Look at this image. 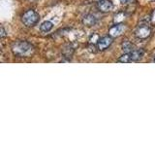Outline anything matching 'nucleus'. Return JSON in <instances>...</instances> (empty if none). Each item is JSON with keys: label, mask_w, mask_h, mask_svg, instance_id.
<instances>
[{"label": "nucleus", "mask_w": 155, "mask_h": 146, "mask_svg": "<svg viewBox=\"0 0 155 146\" xmlns=\"http://www.w3.org/2000/svg\"><path fill=\"white\" fill-rule=\"evenodd\" d=\"M129 1H130V0H120V2L122 4H127Z\"/></svg>", "instance_id": "obj_16"}, {"label": "nucleus", "mask_w": 155, "mask_h": 146, "mask_svg": "<svg viewBox=\"0 0 155 146\" xmlns=\"http://www.w3.org/2000/svg\"><path fill=\"white\" fill-rule=\"evenodd\" d=\"M97 7L101 12H110L114 8V4L110 0H100L97 4Z\"/></svg>", "instance_id": "obj_6"}, {"label": "nucleus", "mask_w": 155, "mask_h": 146, "mask_svg": "<svg viewBox=\"0 0 155 146\" xmlns=\"http://www.w3.org/2000/svg\"><path fill=\"white\" fill-rule=\"evenodd\" d=\"M39 19V14L34 11V10H27V11L22 15L21 17V21L23 24L27 27H32L38 23Z\"/></svg>", "instance_id": "obj_2"}, {"label": "nucleus", "mask_w": 155, "mask_h": 146, "mask_svg": "<svg viewBox=\"0 0 155 146\" xmlns=\"http://www.w3.org/2000/svg\"><path fill=\"white\" fill-rule=\"evenodd\" d=\"M52 27H53V23L50 21H46L40 26V30L42 32H48L51 30Z\"/></svg>", "instance_id": "obj_10"}, {"label": "nucleus", "mask_w": 155, "mask_h": 146, "mask_svg": "<svg viewBox=\"0 0 155 146\" xmlns=\"http://www.w3.org/2000/svg\"><path fill=\"white\" fill-rule=\"evenodd\" d=\"M150 23L152 24H155V9L151 12V15H150Z\"/></svg>", "instance_id": "obj_14"}, {"label": "nucleus", "mask_w": 155, "mask_h": 146, "mask_svg": "<svg viewBox=\"0 0 155 146\" xmlns=\"http://www.w3.org/2000/svg\"><path fill=\"white\" fill-rule=\"evenodd\" d=\"M11 51L17 57H30L35 52V48L27 41L18 40L12 43Z\"/></svg>", "instance_id": "obj_1"}, {"label": "nucleus", "mask_w": 155, "mask_h": 146, "mask_svg": "<svg viewBox=\"0 0 155 146\" xmlns=\"http://www.w3.org/2000/svg\"><path fill=\"white\" fill-rule=\"evenodd\" d=\"M74 53V48L72 47V45H67L64 47V49L62 50V54L64 55V57H71V56Z\"/></svg>", "instance_id": "obj_11"}, {"label": "nucleus", "mask_w": 155, "mask_h": 146, "mask_svg": "<svg viewBox=\"0 0 155 146\" xmlns=\"http://www.w3.org/2000/svg\"><path fill=\"white\" fill-rule=\"evenodd\" d=\"M97 21H98V19H97V18L94 16V15L88 14V15H86V16H84V19H82V23L86 26H93L97 23Z\"/></svg>", "instance_id": "obj_8"}, {"label": "nucleus", "mask_w": 155, "mask_h": 146, "mask_svg": "<svg viewBox=\"0 0 155 146\" xmlns=\"http://www.w3.org/2000/svg\"><path fill=\"white\" fill-rule=\"evenodd\" d=\"M0 36H1V38L3 39L5 36H6V31H5V29L3 26H1V32H0Z\"/></svg>", "instance_id": "obj_15"}, {"label": "nucleus", "mask_w": 155, "mask_h": 146, "mask_svg": "<svg viewBox=\"0 0 155 146\" xmlns=\"http://www.w3.org/2000/svg\"><path fill=\"white\" fill-rule=\"evenodd\" d=\"M151 34V29L147 26V24H140L135 30V36L139 39H147Z\"/></svg>", "instance_id": "obj_3"}, {"label": "nucleus", "mask_w": 155, "mask_h": 146, "mask_svg": "<svg viewBox=\"0 0 155 146\" xmlns=\"http://www.w3.org/2000/svg\"><path fill=\"white\" fill-rule=\"evenodd\" d=\"M130 55H131V61H138L143 57L144 50L143 49H134V50L130 53Z\"/></svg>", "instance_id": "obj_7"}, {"label": "nucleus", "mask_w": 155, "mask_h": 146, "mask_svg": "<svg viewBox=\"0 0 155 146\" xmlns=\"http://www.w3.org/2000/svg\"><path fill=\"white\" fill-rule=\"evenodd\" d=\"M125 19V14L123 12H119L114 16V23H122Z\"/></svg>", "instance_id": "obj_12"}, {"label": "nucleus", "mask_w": 155, "mask_h": 146, "mask_svg": "<svg viewBox=\"0 0 155 146\" xmlns=\"http://www.w3.org/2000/svg\"><path fill=\"white\" fill-rule=\"evenodd\" d=\"M133 44L131 43L130 41L128 40H125L123 41L122 43H121V49H122V51L124 53H131L134 49H133Z\"/></svg>", "instance_id": "obj_9"}, {"label": "nucleus", "mask_w": 155, "mask_h": 146, "mask_svg": "<svg viewBox=\"0 0 155 146\" xmlns=\"http://www.w3.org/2000/svg\"><path fill=\"white\" fill-rule=\"evenodd\" d=\"M113 37H110V35L104 36L98 40V42L96 44V47L99 51H105L106 49H108L113 44Z\"/></svg>", "instance_id": "obj_4"}, {"label": "nucleus", "mask_w": 155, "mask_h": 146, "mask_svg": "<svg viewBox=\"0 0 155 146\" xmlns=\"http://www.w3.org/2000/svg\"><path fill=\"white\" fill-rule=\"evenodd\" d=\"M118 62H122V63H128V62H131V55L130 53H124V55L121 56L118 60H117Z\"/></svg>", "instance_id": "obj_13"}, {"label": "nucleus", "mask_w": 155, "mask_h": 146, "mask_svg": "<svg viewBox=\"0 0 155 146\" xmlns=\"http://www.w3.org/2000/svg\"><path fill=\"white\" fill-rule=\"evenodd\" d=\"M154 61H155V58H154Z\"/></svg>", "instance_id": "obj_17"}, {"label": "nucleus", "mask_w": 155, "mask_h": 146, "mask_svg": "<svg viewBox=\"0 0 155 146\" xmlns=\"http://www.w3.org/2000/svg\"><path fill=\"white\" fill-rule=\"evenodd\" d=\"M124 30L125 26H123L122 23H114V26H113L109 29V35L113 38L119 37L120 35H122Z\"/></svg>", "instance_id": "obj_5"}]
</instances>
